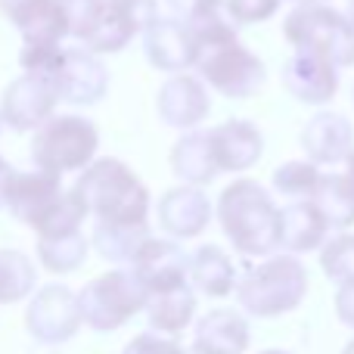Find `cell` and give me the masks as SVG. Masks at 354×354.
Wrapping results in <instances>:
<instances>
[{"instance_id":"obj_1","label":"cell","mask_w":354,"mask_h":354,"mask_svg":"<svg viewBox=\"0 0 354 354\" xmlns=\"http://www.w3.org/2000/svg\"><path fill=\"white\" fill-rule=\"evenodd\" d=\"M189 28L196 37V72L212 91L227 100H252L261 91L268 81V68L243 44L230 16L218 12Z\"/></svg>"},{"instance_id":"obj_2","label":"cell","mask_w":354,"mask_h":354,"mask_svg":"<svg viewBox=\"0 0 354 354\" xmlns=\"http://www.w3.org/2000/svg\"><path fill=\"white\" fill-rule=\"evenodd\" d=\"M218 224L245 258H270L280 249L283 208H277L274 196L252 177H239L221 189Z\"/></svg>"},{"instance_id":"obj_3","label":"cell","mask_w":354,"mask_h":354,"mask_svg":"<svg viewBox=\"0 0 354 354\" xmlns=\"http://www.w3.org/2000/svg\"><path fill=\"white\" fill-rule=\"evenodd\" d=\"M72 189L81 196L87 214H93L97 224H149V189L128 162L103 156L78 174Z\"/></svg>"},{"instance_id":"obj_4","label":"cell","mask_w":354,"mask_h":354,"mask_svg":"<svg viewBox=\"0 0 354 354\" xmlns=\"http://www.w3.org/2000/svg\"><path fill=\"white\" fill-rule=\"evenodd\" d=\"M308 295V270L295 255H270L252 264L236 283V301L243 314L252 317H280L305 301Z\"/></svg>"},{"instance_id":"obj_5","label":"cell","mask_w":354,"mask_h":354,"mask_svg":"<svg viewBox=\"0 0 354 354\" xmlns=\"http://www.w3.org/2000/svg\"><path fill=\"white\" fill-rule=\"evenodd\" d=\"M283 37L295 53H311L336 68L354 66V22L330 3L295 6L283 22Z\"/></svg>"},{"instance_id":"obj_6","label":"cell","mask_w":354,"mask_h":354,"mask_svg":"<svg viewBox=\"0 0 354 354\" xmlns=\"http://www.w3.org/2000/svg\"><path fill=\"white\" fill-rule=\"evenodd\" d=\"M100 149V128L84 115L62 112L44 122L31 137V162L35 168L50 174L84 171L97 162Z\"/></svg>"},{"instance_id":"obj_7","label":"cell","mask_w":354,"mask_h":354,"mask_svg":"<svg viewBox=\"0 0 354 354\" xmlns=\"http://www.w3.org/2000/svg\"><path fill=\"white\" fill-rule=\"evenodd\" d=\"M0 12L22 35V53H19L22 68L47 75L56 56L62 53V37L68 35L59 0H0Z\"/></svg>"},{"instance_id":"obj_8","label":"cell","mask_w":354,"mask_h":354,"mask_svg":"<svg viewBox=\"0 0 354 354\" xmlns=\"http://www.w3.org/2000/svg\"><path fill=\"white\" fill-rule=\"evenodd\" d=\"M147 301L149 292L131 274V268L106 270L97 280L84 283V289L78 292L81 317L93 333H112L124 326L131 317L147 311Z\"/></svg>"},{"instance_id":"obj_9","label":"cell","mask_w":354,"mask_h":354,"mask_svg":"<svg viewBox=\"0 0 354 354\" xmlns=\"http://www.w3.org/2000/svg\"><path fill=\"white\" fill-rule=\"evenodd\" d=\"M81 324H84V317H81L78 292H72L68 286H59V283L44 286L25 311V330L41 345L68 342L81 330Z\"/></svg>"},{"instance_id":"obj_10","label":"cell","mask_w":354,"mask_h":354,"mask_svg":"<svg viewBox=\"0 0 354 354\" xmlns=\"http://www.w3.org/2000/svg\"><path fill=\"white\" fill-rule=\"evenodd\" d=\"M56 103H59V91L53 78L41 72H25L3 91L0 115L6 128L22 134V131H37L44 122H50L56 115Z\"/></svg>"},{"instance_id":"obj_11","label":"cell","mask_w":354,"mask_h":354,"mask_svg":"<svg viewBox=\"0 0 354 354\" xmlns=\"http://www.w3.org/2000/svg\"><path fill=\"white\" fill-rule=\"evenodd\" d=\"M47 75L53 78L59 100L72 106H93L109 91V68L87 47H62Z\"/></svg>"},{"instance_id":"obj_12","label":"cell","mask_w":354,"mask_h":354,"mask_svg":"<svg viewBox=\"0 0 354 354\" xmlns=\"http://www.w3.org/2000/svg\"><path fill=\"white\" fill-rule=\"evenodd\" d=\"M159 19L156 0H106V12L84 47L97 56L122 53L137 35L149 28Z\"/></svg>"},{"instance_id":"obj_13","label":"cell","mask_w":354,"mask_h":354,"mask_svg":"<svg viewBox=\"0 0 354 354\" xmlns=\"http://www.w3.org/2000/svg\"><path fill=\"white\" fill-rule=\"evenodd\" d=\"M131 274L143 283L149 295L168 292V289L187 286L189 283V255L177 245V239H159L149 236L137 249L134 261L128 264Z\"/></svg>"},{"instance_id":"obj_14","label":"cell","mask_w":354,"mask_h":354,"mask_svg":"<svg viewBox=\"0 0 354 354\" xmlns=\"http://www.w3.org/2000/svg\"><path fill=\"white\" fill-rule=\"evenodd\" d=\"M62 193H66V187H62L59 174L41 171V168L12 171L10 183H6V208L19 224L37 230V224L50 214V208L62 199Z\"/></svg>"},{"instance_id":"obj_15","label":"cell","mask_w":354,"mask_h":354,"mask_svg":"<svg viewBox=\"0 0 354 354\" xmlns=\"http://www.w3.org/2000/svg\"><path fill=\"white\" fill-rule=\"evenodd\" d=\"M159 118L168 128H180V131H196L212 112V100H208V87L202 78L189 72L171 75L165 84L159 87Z\"/></svg>"},{"instance_id":"obj_16","label":"cell","mask_w":354,"mask_h":354,"mask_svg":"<svg viewBox=\"0 0 354 354\" xmlns=\"http://www.w3.org/2000/svg\"><path fill=\"white\" fill-rule=\"evenodd\" d=\"M143 53L159 72L180 75L187 68H196L193 28L174 16H159L143 31Z\"/></svg>"},{"instance_id":"obj_17","label":"cell","mask_w":354,"mask_h":354,"mask_svg":"<svg viewBox=\"0 0 354 354\" xmlns=\"http://www.w3.org/2000/svg\"><path fill=\"white\" fill-rule=\"evenodd\" d=\"M208 137H212L221 174L249 171L264 153V137L249 118H227V122L208 128Z\"/></svg>"},{"instance_id":"obj_18","label":"cell","mask_w":354,"mask_h":354,"mask_svg":"<svg viewBox=\"0 0 354 354\" xmlns=\"http://www.w3.org/2000/svg\"><path fill=\"white\" fill-rule=\"evenodd\" d=\"M301 149L314 165H339L354 153V128L342 112H317L301 128Z\"/></svg>"},{"instance_id":"obj_19","label":"cell","mask_w":354,"mask_h":354,"mask_svg":"<svg viewBox=\"0 0 354 354\" xmlns=\"http://www.w3.org/2000/svg\"><path fill=\"white\" fill-rule=\"evenodd\" d=\"M212 199L202 187H174L159 199V224L171 239H193L212 221Z\"/></svg>"},{"instance_id":"obj_20","label":"cell","mask_w":354,"mask_h":354,"mask_svg":"<svg viewBox=\"0 0 354 354\" xmlns=\"http://www.w3.org/2000/svg\"><path fill=\"white\" fill-rule=\"evenodd\" d=\"M283 87L292 93L299 103L324 106L339 91V68L333 62L311 53H295L283 66Z\"/></svg>"},{"instance_id":"obj_21","label":"cell","mask_w":354,"mask_h":354,"mask_svg":"<svg viewBox=\"0 0 354 354\" xmlns=\"http://www.w3.org/2000/svg\"><path fill=\"white\" fill-rule=\"evenodd\" d=\"M168 165L177 180H183L187 187H205L221 174L218 159L212 149V137L208 131H187L183 137H177V143L168 153Z\"/></svg>"},{"instance_id":"obj_22","label":"cell","mask_w":354,"mask_h":354,"mask_svg":"<svg viewBox=\"0 0 354 354\" xmlns=\"http://www.w3.org/2000/svg\"><path fill=\"white\" fill-rule=\"evenodd\" d=\"M330 221L324 218L314 199L305 202H289L283 208V230H280V249H286L289 255H305V252L324 249L326 233H330Z\"/></svg>"},{"instance_id":"obj_23","label":"cell","mask_w":354,"mask_h":354,"mask_svg":"<svg viewBox=\"0 0 354 354\" xmlns=\"http://www.w3.org/2000/svg\"><path fill=\"white\" fill-rule=\"evenodd\" d=\"M236 268H233L230 255L218 245H199L189 255V286L205 299H224V295L236 292Z\"/></svg>"},{"instance_id":"obj_24","label":"cell","mask_w":354,"mask_h":354,"mask_svg":"<svg viewBox=\"0 0 354 354\" xmlns=\"http://www.w3.org/2000/svg\"><path fill=\"white\" fill-rule=\"evenodd\" d=\"M249 320L243 311L233 308H214L196 324V342L199 348H208L214 354H243L249 348Z\"/></svg>"},{"instance_id":"obj_25","label":"cell","mask_w":354,"mask_h":354,"mask_svg":"<svg viewBox=\"0 0 354 354\" xmlns=\"http://www.w3.org/2000/svg\"><path fill=\"white\" fill-rule=\"evenodd\" d=\"M193 311H196V289L187 283V286L149 295L147 324H149V330L159 333V336L177 339L189 324H193Z\"/></svg>"},{"instance_id":"obj_26","label":"cell","mask_w":354,"mask_h":354,"mask_svg":"<svg viewBox=\"0 0 354 354\" xmlns=\"http://www.w3.org/2000/svg\"><path fill=\"white\" fill-rule=\"evenodd\" d=\"M149 239V224L122 227V224H93V249L112 264H131L143 243Z\"/></svg>"},{"instance_id":"obj_27","label":"cell","mask_w":354,"mask_h":354,"mask_svg":"<svg viewBox=\"0 0 354 354\" xmlns=\"http://www.w3.org/2000/svg\"><path fill=\"white\" fill-rule=\"evenodd\" d=\"M91 252V239L84 233H72V236H56V239H37V261L50 274H75L81 264L87 261Z\"/></svg>"},{"instance_id":"obj_28","label":"cell","mask_w":354,"mask_h":354,"mask_svg":"<svg viewBox=\"0 0 354 354\" xmlns=\"http://www.w3.org/2000/svg\"><path fill=\"white\" fill-rule=\"evenodd\" d=\"M314 205L324 212L333 230H348L354 224V193L345 174H324L317 196H314Z\"/></svg>"},{"instance_id":"obj_29","label":"cell","mask_w":354,"mask_h":354,"mask_svg":"<svg viewBox=\"0 0 354 354\" xmlns=\"http://www.w3.org/2000/svg\"><path fill=\"white\" fill-rule=\"evenodd\" d=\"M37 283V270L28 255L16 249H0V305H16L31 295Z\"/></svg>"},{"instance_id":"obj_30","label":"cell","mask_w":354,"mask_h":354,"mask_svg":"<svg viewBox=\"0 0 354 354\" xmlns=\"http://www.w3.org/2000/svg\"><path fill=\"white\" fill-rule=\"evenodd\" d=\"M320 180H324V171L314 162H283L274 171V189L280 196H286L289 202L314 199L320 189Z\"/></svg>"},{"instance_id":"obj_31","label":"cell","mask_w":354,"mask_h":354,"mask_svg":"<svg viewBox=\"0 0 354 354\" xmlns=\"http://www.w3.org/2000/svg\"><path fill=\"white\" fill-rule=\"evenodd\" d=\"M84 218H91L81 202V196L75 189H66L62 199L50 208V214L37 224V239H56V236H72V233H81V224Z\"/></svg>"},{"instance_id":"obj_32","label":"cell","mask_w":354,"mask_h":354,"mask_svg":"<svg viewBox=\"0 0 354 354\" xmlns=\"http://www.w3.org/2000/svg\"><path fill=\"white\" fill-rule=\"evenodd\" d=\"M320 268L336 286L354 283V233H339L320 249Z\"/></svg>"},{"instance_id":"obj_33","label":"cell","mask_w":354,"mask_h":354,"mask_svg":"<svg viewBox=\"0 0 354 354\" xmlns=\"http://www.w3.org/2000/svg\"><path fill=\"white\" fill-rule=\"evenodd\" d=\"M59 6L66 12L68 37H78V41H87L93 35L106 12V0H59Z\"/></svg>"},{"instance_id":"obj_34","label":"cell","mask_w":354,"mask_h":354,"mask_svg":"<svg viewBox=\"0 0 354 354\" xmlns=\"http://www.w3.org/2000/svg\"><path fill=\"white\" fill-rule=\"evenodd\" d=\"M283 0H227L224 12L230 16V22L236 25H258V22H268L270 16H277Z\"/></svg>"},{"instance_id":"obj_35","label":"cell","mask_w":354,"mask_h":354,"mask_svg":"<svg viewBox=\"0 0 354 354\" xmlns=\"http://www.w3.org/2000/svg\"><path fill=\"white\" fill-rule=\"evenodd\" d=\"M224 3L227 0H168V12L174 19L187 25H196L202 19H212L218 12H224Z\"/></svg>"},{"instance_id":"obj_36","label":"cell","mask_w":354,"mask_h":354,"mask_svg":"<svg viewBox=\"0 0 354 354\" xmlns=\"http://www.w3.org/2000/svg\"><path fill=\"white\" fill-rule=\"evenodd\" d=\"M122 354H187L171 336H159V333H140L122 348Z\"/></svg>"},{"instance_id":"obj_37","label":"cell","mask_w":354,"mask_h":354,"mask_svg":"<svg viewBox=\"0 0 354 354\" xmlns=\"http://www.w3.org/2000/svg\"><path fill=\"white\" fill-rule=\"evenodd\" d=\"M336 317L342 320L348 330H354V283L351 286H339V292H336Z\"/></svg>"},{"instance_id":"obj_38","label":"cell","mask_w":354,"mask_h":354,"mask_svg":"<svg viewBox=\"0 0 354 354\" xmlns=\"http://www.w3.org/2000/svg\"><path fill=\"white\" fill-rule=\"evenodd\" d=\"M10 177H12V168L6 165V159L0 156V208L6 205V183H10Z\"/></svg>"},{"instance_id":"obj_39","label":"cell","mask_w":354,"mask_h":354,"mask_svg":"<svg viewBox=\"0 0 354 354\" xmlns=\"http://www.w3.org/2000/svg\"><path fill=\"white\" fill-rule=\"evenodd\" d=\"M345 180H348V187H351V193H354V153L348 156V162H345Z\"/></svg>"},{"instance_id":"obj_40","label":"cell","mask_w":354,"mask_h":354,"mask_svg":"<svg viewBox=\"0 0 354 354\" xmlns=\"http://www.w3.org/2000/svg\"><path fill=\"white\" fill-rule=\"evenodd\" d=\"M295 6H311V3H326V0H292Z\"/></svg>"},{"instance_id":"obj_41","label":"cell","mask_w":354,"mask_h":354,"mask_svg":"<svg viewBox=\"0 0 354 354\" xmlns=\"http://www.w3.org/2000/svg\"><path fill=\"white\" fill-rule=\"evenodd\" d=\"M187 354H214V351H208V348H199V345H193Z\"/></svg>"},{"instance_id":"obj_42","label":"cell","mask_w":354,"mask_h":354,"mask_svg":"<svg viewBox=\"0 0 354 354\" xmlns=\"http://www.w3.org/2000/svg\"><path fill=\"white\" fill-rule=\"evenodd\" d=\"M342 354H354V339H351V342H348V345H345V348H342Z\"/></svg>"},{"instance_id":"obj_43","label":"cell","mask_w":354,"mask_h":354,"mask_svg":"<svg viewBox=\"0 0 354 354\" xmlns=\"http://www.w3.org/2000/svg\"><path fill=\"white\" fill-rule=\"evenodd\" d=\"M348 19L354 22V0H348Z\"/></svg>"},{"instance_id":"obj_44","label":"cell","mask_w":354,"mask_h":354,"mask_svg":"<svg viewBox=\"0 0 354 354\" xmlns=\"http://www.w3.org/2000/svg\"><path fill=\"white\" fill-rule=\"evenodd\" d=\"M261 354H289V351H280V348H270V351H261Z\"/></svg>"},{"instance_id":"obj_45","label":"cell","mask_w":354,"mask_h":354,"mask_svg":"<svg viewBox=\"0 0 354 354\" xmlns=\"http://www.w3.org/2000/svg\"><path fill=\"white\" fill-rule=\"evenodd\" d=\"M0 131H3V115H0Z\"/></svg>"},{"instance_id":"obj_46","label":"cell","mask_w":354,"mask_h":354,"mask_svg":"<svg viewBox=\"0 0 354 354\" xmlns=\"http://www.w3.org/2000/svg\"><path fill=\"white\" fill-rule=\"evenodd\" d=\"M351 103H354V84H351Z\"/></svg>"}]
</instances>
